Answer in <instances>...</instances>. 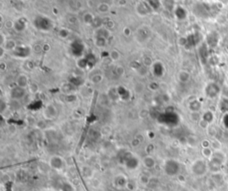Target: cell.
<instances>
[{
	"mask_svg": "<svg viewBox=\"0 0 228 191\" xmlns=\"http://www.w3.org/2000/svg\"><path fill=\"white\" fill-rule=\"evenodd\" d=\"M118 92H119V98H121L122 99H124V97H129V90L126 88L124 87H119L118 88Z\"/></svg>",
	"mask_w": 228,
	"mask_h": 191,
	"instance_id": "1f68e13d",
	"label": "cell"
},
{
	"mask_svg": "<svg viewBox=\"0 0 228 191\" xmlns=\"http://www.w3.org/2000/svg\"><path fill=\"white\" fill-rule=\"evenodd\" d=\"M16 84H17V86L21 88H26L27 87H29V77L26 75V74H24V73H21L17 77V79H16Z\"/></svg>",
	"mask_w": 228,
	"mask_h": 191,
	"instance_id": "8fae6325",
	"label": "cell"
},
{
	"mask_svg": "<svg viewBox=\"0 0 228 191\" xmlns=\"http://www.w3.org/2000/svg\"><path fill=\"white\" fill-rule=\"evenodd\" d=\"M147 2L150 5L152 10H158L159 8L162 6V3L160 0H148Z\"/></svg>",
	"mask_w": 228,
	"mask_h": 191,
	"instance_id": "d4e9b609",
	"label": "cell"
},
{
	"mask_svg": "<svg viewBox=\"0 0 228 191\" xmlns=\"http://www.w3.org/2000/svg\"><path fill=\"white\" fill-rule=\"evenodd\" d=\"M34 26L39 30L48 31L49 29H51L53 24L51 20L46 16H37L34 20Z\"/></svg>",
	"mask_w": 228,
	"mask_h": 191,
	"instance_id": "6da1fadb",
	"label": "cell"
},
{
	"mask_svg": "<svg viewBox=\"0 0 228 191\" xmlns=\"http://www.w3.org/2000/svg\"><path fill=\"white\" fill-rule=\"evenodd\" d=\"M142 1H148V0H142Z\"/></svg>",
	"mask_w": 228,
	"mask_h": 191,
	"instance_id": "681fc988",
	"label": "cell"
},
{
	"mask_svg": "<svg viewBox=\"0 0 228 191\" xmlns=\"http://www.w3.org/2000/svg\"><path fill=\"white\" fill-rule=\"evenodd\" d=\"M90 81L92 83H94V84H97V83H100L101 81H103V76L101 75V74H94V75L91 77V79H90Z\"/></svg>",
	"mask_w": 228,
	"mask_h": 191,
	"instance_id": "d6a6232c",
	"label": "cell"
},
{
	"mask_svg": "<svg viewBox=\"0 0 228 191\" xmlns=\"http://www.w3.org/2000/svg\"><path fill=\"white\" fill-rule=\"evenodd\" d=\"M43 114H44V116H45L46 119H47V120H53V119H54L57 116L58 110H57V108L53 104H47V106H46V108L44 109V113Z\"/></svg>",
	"mask_w": 228,
	"mask_h": 191,
	"instance_id": "9c48e42d",
	"label": "cell"
},
{
	"mask_svg": "<svg viewBox=\"0 0 228 191\" xmlns=\"http://www.w3.org/2000/svg\"><path fill=\"white\" fill-rule=\"evenodd\" d=\"M225 18H226V20L228 21V12L226 13V14H225Z\"/></svg>",
	"mask_w": 228,
	"mask_h": 191,
	"instance_id": "c3c4849f",
	"label": "cell"
},
{
	"mask_svg": "<svg viewBox=\"0 0 228 191\" xmlns=\"http://www.w3.org/2000/svg\"><path fill=\"white\" fill-rule=\"evenodd\" d=\"M152 71H153L154 75L157 76V77H161L164 73L163 64L160 63V62L154 63L152 65Z\"/></svg>",
	"mask_w": 228,
	"mask_h": 191,
	"instance_id": "9a60e30c",
	"label": "cell"
},
{
	"mask_svg": "<svg viewBox=\"0 0 228 191\" xmlns=\"http://www.w3.org/2000/svg\"><path fill=\"white\" fill-rule=\"evenodd\" d=\"M97 10L100 13H107L110 10V6H109V5L105 4V3H101V4H99L97 6Z\"/></svg>",
	"mask_w": 228,
	"mask_h": 191,
	"instance_id": "f546056e",
	"label": "cell"
},
{
	"mask_svg": "<svg viewBox=\"0 0 228 191\" xmlns=\"http://www.w3.org/2000/svg\"><path fill=\"white\" fill-rule=\"evenodd\" d=\"M140 143H141L140 140L137 139V138H135V139H134L132 140V146H137Z\"/></svg>",
	"mask_w": 228,
	"mask_h": 191,
	"instance_id": "ee69618b",
	"label": "cell"
},
{
	"mask_svg": "<svg viewBox=\"0 0 228 191\" xmlns=\"http://www.w3.org/2000/svg\"><path fill=\"white\" fill-rule=\"evenodd\" d=\"M174 13H175V15L176 19L180 20V21L185 20V18L187 17V12H186V10L184 7H182L180 6L175 7V10H174Z\"/></svg>",
	"mask_w": 228,
	"mask_h": 191,
	"instance_id": "5bb4252c",
	"label": "cell"
},
{
	"mask_svg": "<svg viewBox=\"0 0 228 191\" xmlns=\"http://www.w3.org/2000/svg\"><path fill=\"white\" fill-rule=\"evenodd\" d=\"M29 90L31 93L38 92V84H36L35 82H33V83H29Z\"/></svg>",
	"mask_w": 228,
	"mask_h": 191,
	"instance_id": "8d00e7d4",
	"label": "cell"
},
{
	"mask_svg": "<svg viewBox=\"0 0 228 191\" xmlns=\"http://www.w3.org/2000/svg\"><path fill=\"white\" fill-rule=\"evenodd\" d=\"M190 79H191V74L188 71H185V70H182L177 74V80L182 83L188 82L190 81Z\"/></svg>",
	"mask_w": 228,
	"mask_h": 191,
	"instance_id": "2e32d148",
	"label": "cell"
},
{
	"mask_svg": "<svg viewBox=\"0 0 228 191\" xmlns=\"http://www.w3.org/2000/svg\"><path fill=\"white\" fill-rule=\"evenodd\" d=\"M5 27L6 29H13L14 28V23L13 21H11V20H8L5 23Z\"/></svg>",
	"mask_w": 228,
	"mask_h": 191,
	"instance_id": "60d3db41",
	"label": "cell"
},
{
	"mask_svg": "<svg viewBox=\"0 0 228 191\" xmlns=\"http://www.w3.org/2000/svg\"><path fill=\"white\" fill-rule=\"evenodd\" d=\"M192 172L196 176H202L206 173L207 170H208V165L202 159H198L192 164Z\"/></svg>",
	"mask_w": 228,
	"mask_h": 191,
	"instance_id": "7a4b0ae2",
	"label": "cell"
},
{
	"mask_svg": "<svg viewBox=\"0 0 228 191\" xmlns=\"http://www.w3.org/2000/svg\"><path fill=\"white\" fill-rule=\"evenodd\" d=\"M143 63H144V65L145 66V67H151L153 65V63H152V58L149 57V56H146V57L144 58V60H143Z\"/></svg>",
	"mask_w": 228,
	"mask_h": 191,
	"instance_id": "d590c367",
	"label": "cell"
},
{
	"mask_svg": "<svg viewBox=\"0 0 228 191\" xmlns=\"http://www.w3.org/2000/svg\"><path fill=\"white\" fill-rule=\"evenodd\" d=\"M150 35H151V30L145 27H141L137 29V38L138 40H141L142 41L147 40Z\"/></svg>",
	"mask_w": 228,
	"mask_h": 191,
	"instance_id": "4fadbf2b",
	"label": "cell"
},
{
	"mask_svg": "<svg viewBox=\"0 0 228 191\" xmlns=\"http://www.w3.org/2000/svg\"><path fill=\"white\" fill-rule=\"evenodd\" d=\"M70 49H71V52L72 54L75 56H79L80 57L82 55L84 54V45L82 44V42L79 40L73 41L71 44H70Z\"/></svg>",
	"mask_w": 228,
	"mask_h": 191,
	"instance_id": "52a82bcc",
	"label": "cell"
},
{
	"mask_svg": "<svg viewBox=\"0 0 228 191\" xmlns=\"http://www.w3.org/2000/svg\"><path fill=\"white\" fill-rule=\"evenodd\" d=\"M139 182H140L142 185H149L150 183V177L146 175V174H141L139 176Z\"/></svg>",
	"mask_w": 228,
	"mask_h": 191,
	"instance_id": "83f0119b",
	"label": "cell"
},
{
	"mask_svg": "<svg viewBox=\"0 0 228 191\" xmlns=\"http://www.w3.org/2000/svg\"><path fill=\"white\" fill-rule=\"evenodd\" d=\"M94 44L97 47H104L107 44V39L101 38V37H95Z\"/></svg>",
	"mask_w": 228,
	"mask_h": 191,
	"instance_id": "cb8c5ba5",
	"label": "cell"
},
{
	"mask_svg": "<svg viewBox=\"0 0 228 191\" xmlns=\"http://www.w3.org/2000/svg\"><path fill=\"white\" fill-rule=\"evenodd\" d=\"M126 188H127L129 191H133L134 188H135V185H134V183L133 181L129 180L128 183H127V185H126Z\"/></svg>",
	"mask_w": 228,
	"mask_h": 191,
	"instance_id": "f35d334b",
	"label": "cell"
},
{
	"mask_svg": "<svg viewBox=\"0 0 228 191\" xmlns=\"http://www.w3.org/2000/svg\"><path fill=\"white\" fill-rule=\"evenodd\" d=\"M94 16L91 13H86L84 15H83V22L88 24V25H92V23L94 22Z\"/></svg>",
	"mask_w": 228,
	"mask_h": 191,
	"instance_id": "603a6c76",
	"label": "cell"
},
{
	"mask_svg": "<svg viewBox=\"0 0 228 191\" xmlns=\"http://www.w3.org/2000/svg\"><path fill=\"white\" fill-rule=\"evenodd\" d=\"M220 108L223 112H225L226 114H228V99L225 98L223 99L221 104H220Z\"/></svg>",
	"mask_w": 228,
	"mask_h": 191,
	"instance_id": "e575fe53",
	"label": "cell"
},
{
	"mask_svg": "<svg viewBox=\"0 0 228 191\" xmlns=\"http://www.w3.org/2000/svg\"><path fill=\"white\" fill-rule=\"evenodd\" d=\"M77 65H78L79 68H80V69H86V68H88V64L86 57L79 58V59L78 60V62H77Z\"/></svg>",
	"mask_w": 228,
	"mask_h": 191,
	"instance_id": "4316f807",
	"label": "cell"
},
{
	"mask_svg": "<svg viewBox=\"0 0 228 191\" xmlns=\"http://www.w3.org/2000/svg\"><path fill=\"white\" fill-rule=\"evenodd\" d=\"M201 153H202L203 157H207V158H211L213 156V153H212L210 147H204L201 151Z\"/></svg>",
	"mask_w": 228,
	"mask_h": 191,
	"instance_id": "836d02e7",
	"label": "cell"
},
{
	"mask_svg": "<svg viewBox=\"0 0 228 191\" xmlns=\"http://www.w3.org/2000/svg\"><path fill=\"white\" fill-rule=\"evenodd\" d=\"M199 125L202 128V129H207V128H209V126H210V123H208V122H206V121H204L203 119H200L199 121Z\"/></svg>",
	"mask_w": 228,
	"mask_h": 191,
	"instance_id": "b9f144b4",
	"label": "cell"
},
{
	"mask_svg": "<svg viewBox=\"0 0 228 191\" xmlns=\"http://www.w3.org/2000/svg\"><path fill=\"white\" fill-rule=\"evenodd\" d=\"M201 119H203L204 121H206L208 123L210 124L211 122H213V120H214V114H212V112H210V111H207V112H205L204 114L202 115Z\"/></svg>",
	"mask_w": 228,
	"mask_h": 191,
	"instance_id": "484cf974",
	"label": "cell"
},
{
	"mask_svg": "<svg viewBox=\"0 0 228 191\" xmlns=\"http://www.w3.org/2000/svg\"><path fill=\"white\" fill-rule=\"evenodd\" d=\"M49 165L51 168L55 169V170H62L64 165V161L59 156H53L49 159Z\"/></svg>",
	"mask_w": 228,
	"mask_h": 191,
	"instance_id": "ba28073f",
	"label": "cell"
},
{
	"mask_svg": "<svg viewBox=\"0 0 228 191\" xmlns=\"http://www.w3.org/2000/svg\"><path fill=\"white\" fill-rule=\"evenodd\" d=\"M6 64L4 62H1V64H0V69H1V71H5L6 70Z\"/></svg>",
	"mask_w": 228,
	"mask_h": 191,
	"instance_id": "7dc6e473",
	"label": "cell"
},
{
	"mask_svg": "<svg viewBox=\"0 0 228 191\" xmlns=\"http://www.w3.org/2000/svg\"><path fill=\"white\" fill-rule=\"evenodd\" d=\"M189 108L193 113L194 112H199L200 109L201 108V104L200 103L198 100H193L189 104Z\"/></svg>",
	"mask_w": 228,
	"mask_h": 191,
	"instance_id": "44dd1931",
	"label": "cell"
},
{
	"mask_svg": "<svg viewBox=\"0 0 228 191\" xmlns=\"http://www.w3.org/2000/svg\"><path fill=\"white\" fill-rule=\"evenodd\" d=\"M17 46L18 45L16 44V42L13 40H12V39H7V40H6V42L5 43V45L3 46L6 48V51H12L13 52V51L16 48V46Z\"/></svg>",
	"mask_w": 228,
	"mask_h": 191,
	"instance_id": "d6986e66",
	"label": "cell"
},
{
	"mask_svg": "<svg viewBox=\"0 0 228 191\" xmlns=\"http://www.w3.org/2000/svg\"><path fill=\"white\" fill-rule=\"evenodd\" d=\"M208 52V47H207V45L204 44L203 46L200 47V49L199 50V53H200V57L202 59V61H205V62H207L208 61V56H205L204 53Z\"/></svg>",
	"mask_w": 228,
	"mask_h": 191,
	"instance_id": "f1b7e54d",
	"label": "cell"
},
{
	"mask_svg": "<svg viewBox=\"0 0 228 191\" xmlns=\"http://www.w3.org/2000/svg\"><path fill=\"white\" fill-rule=\"evenodd\" d=\"M7 40V38L6 37V35L4 34L3 32H1L0 33V46H3L5 45V43L6 42Z\"/></svg>",
	"mask_w": 228,
	"mask_h": 191,
	"instance_id": "ab89813d",
	"label": "cell"
},
{
	"mask_svg": "<svg viewBox=\"0 0 228 191\" xmlns=\"http://www.w3.org/2000/svg\"><path fill=\"white\" fill-rule=\"evenodd\" d=\"M149 88H150L152 90H156V89L158 88V85H157L156 83H152V84L149 86Z\"/></svg>",
	"mask_w": 228,
	"mask_h": 191,
	"instance_id": "bcb514c9",
	"label": "cell"
},
{
	"mask_svg": "<svg viewBox=\"0 0 228 191\" xmlns=\"http://www.w3.org/2000/svg\"><path fill=\"white\" fill-rule=\"evenodd\" d=\"M25 95H26V88L19 87V86L13 88L10 92V96L13 100H20V99L23 98Z\"/></svg>",
	"mask_w": 228,
	"mask_h": 191,
	"instance_id": "30bf717a",
	"label": "cell"
},
{
	"mask_svg": "<svg viewBox=\"0 0 228 191\" xmlns=\"http://www.w3.org/2000/svg\"><path fill=\"white\" fill-rule=\"evenodd\" d=\"M123 177V175H118L115 177V187H117L119 188H124V187H126L127 185V183H128V181L129 180L127 179V178H124L122 180H121V178Z\"/></svg>",
	"mask_w": 228,
	"mask_h": 191,
	"instance_id": "ac0fdd59",
	"label": "cell"
},
{
	"mask_svg": "<svg viewBox=\"0 0 228 191\" xmlns=\"http://www.w3.org/2000/svg\"><path fill=\"white\" fill-rule=\"evenodd\" d=\"M115 72H116V74L119 76H122L124 74V72H125V70L123 68V66H120V65H119L116 67V69H115Z\"/></svg>",
	"mask_w": 228,
	"mask_h": 191,
	"instance_id": "74e56055",
	"label": "cell"
},
{
	"mask_svg": "<svg viewBox=\"0 0 228 191\" xmlns=\"http://www.w3.org/2000/svg\"><path fill=\"white\" fill-rule=\"evenodd\" d=\"M226 48H227V50H228V46H227V47H226Z\"/></svg>",
	"mask_w": 228,
	"mask_h": 191,
	"instance_id": "f907efd6",
	"label": "cell"
},
{
	"mask_svg": "<svg viewBox=\"0 0 228 191\" xmlns=\"http://www.w3.org/2000/svg\"><path fill=\"white\" fill-rule=\"evenodd\" d=\"M179 162H176L175 160L173 159H170V160H167L165 162L164 164V170H165V172L170 175V176H174L175 174H177V172H179Z\"/></svg>",
	"mask_w": 228,
	"mask_h": 191,
	"instance_id": "3957f363",
	"label": "cell"
},
{
	"mask_svg": "<svg viewBox=\"0 0 228 191\" xmlns=\"http://www.w3.org/2000/svg\"><path fill=\"white\" fill-rule=\"evenodd\" d=\"M220 92V87L216 82H210L205 88V94L210 98H215Z\"/></svg>",
	"mask_w": 228,
	"mask_h": 191,
	"instance_id": "5b68a950",
	"label": "cell"
},
{
	"mask_svg": "<svg viewBox=\"0 0 228 191\" xmlns=\"http://www.w3.org/2000/svg\"><path fill=\"white\" fill-rule=\"evenodd\" d=\"M31 53V48L27 45H18L16 48L13 51V55L18 58H25L29 57V56Z\"/></svg>",
	"mask_w": 228,
	"mask_h": 191,
	"instance_id": "277c9868",
	"label": "cell"
},
{
	"mask_svg": "<svg viewBox=\"0 0 228 191\" xmlns=\"http://www.w3.org/2000/svg\"><path fill=\"white\" fill-rule=\"evenodd\" d=\"M26 28V23L23 22V20H19L17 22H14V28L13 29H15L17 32H21L24 30Z\"/></svg>",
	"mask_w": 228,
	"mask_h": 191,
	"instance_id": "7402d4cb",
	"label": "cell"
},
{
	"mask_svg": "<svg viewBox=\"0 0 228 191\" xmlns=\"http://www.w3.org/2000/svg\"><path fill=\"white\" fill-rule=\"evenodd\" d=\"M110 57H111L112 61H119L120 59V57H121V55H120V53L119 52L118 50L114 49V50H112L110 53Z\"/></svg>",
	"mask_w": 228,
	"mask_h": 191,
	"instance_id": "4dcf8cb0",
	"label": "cell"
},
{
	"mask_svg": "<svg viewBox=\"0 0 228 191\" xmlns=\"http://www.w3.org/2000/svg\"><path fill=\"white\" fill-rule=\"evenodd\" d=\"M110 35H111L110 29H106L105 27H101L95 30V37H101V38H104L108 40Z\"/></svg>",
	"mask_w": 228,
	"mask_h": 191,
	"instance_id": "e0dca14e",
	"label": "cell"
},
{
	"mask_svg": "<svg viewBox=\"0 0 228 191\" xmlns=\"http://www.w3.org/2000/svg\"><path fill=\"white\" fill-rule=\"evenodd\" d=\"M123 33L125 34V36L129 37V35L131 34V29H129V28H125V29H124V31H123Z\"/></svg>",
	"mask_w": 228,
	"mask_h": 191,
	"instance_id": "f6af8a7d",
	"label": "cell"
},
{
	"mask_svg": "<svg viewBox=\"0 0 228 191\" xmlns=\"http://www.w3.org/2000/svg\"><path fill=\"white\" fill-rule=\"evenodd\" d=\"M152 10V9L151 8V6L148 4L147 1H141L140 3H138L137 6H136V12L141 16L147 15L148 13H151Z\"/></svg>",
	"mask_w": 228,
	"mask_h": 191,
	"instance_id": "8992f818",
	"label": "cell"
},
{
	"mask_svg": "<svg viewBox=\"0 0 228 191\" xmlns=\"http://www.w3.org/2000/svg\"><path fill=\"white\" fill-rule=\"evenodd\" d=\"M162 6L169 11L175 10V1L174 0H162Z\"/></svg>",
	"mask_w": 228,
	"mask_h": 191,
	"instance_id": "ffe728a7",
	"label": "cell"
},
{
	"mask_svg": "<svg viewBox=\"0 0 228 191\" xmlns=\"http://www.w3.org/2000/svg\"><path fill=\"white\" fill-rule=\"evenodd\" d=\"M104 27H105L106 29H111L114 27V23H113L111 20H108V21H107V23H104Z\"/></svg>",
	"mask_w": 228,
	"mask_h": 191,
	"instance_id": "7bdbcfd3",
	"label": "cell"
},
{
	"mask_svg": "<svg viewBox=\"0 0 228 191\" xmlns=\"http://www.w3.org/2000/svg\"><path fill=\"white\" fill-rule=\"evenodd\" d=\"M142 162H143L144 166L146 169H149V170L153 169L155 167V165H156V161H155V159H154L152 156H150V155H148L146 157H144Z\"/></svg>",
	"mask_w": 228,
	"mask_h": 191,
	"instance_id": "7c38bea8",
	"label": "cell"
}]
</instances>
